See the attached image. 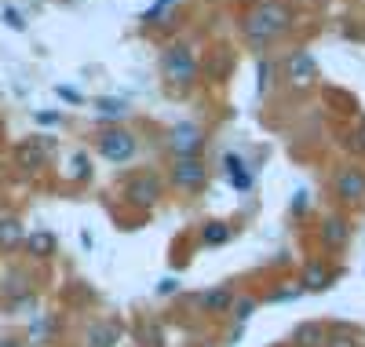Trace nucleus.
<instances>
[{
    "label": "nucleus",
    "instance_id": "1a4fd4ad",
    "mask_svg": "<svg viewBox=\"0 0 365 347\" xmlns=\"http://www.w3.org/2000/svg\"><path fill=\"white\" fill-rule=\"evenodd\" d=\"M322 241L329 248H344L351 241V223H347L344 216H329L325 223H322Z\"/></svg>",
    "mask_w": 365,
    "mask_h": 347
},
{
    "label": "nucleus",
    "instance_id": "b1692460",
    "mask_svg": "<svg viewBox=\"0 0 365 347\" xmlns=\"http://www.w3.org/2000/svg\"><path fill=\"white\" fill-rule=\"evenodd\" d=\"M158 293H161V296L179 293V278H161V281H158Z\"/></svg>",
    "mask_w": 365,
    "mask_h": 347
},
{
    "label": "nucleus",
    "instance_id": "4be33fe9",
    "mask_svg": "<svg viewBox=\"0 0 365 347\" xmlns=\"http://www.w3.org/2000/svg\"><path fill=\"white\" fill-rule=\"evenodd\" d=\"M172 4H175V0H154V8H150V11L143 15V22H158V19H161V15H165Z\"/></svg>",
    "mask_w": 365,
    "mask_h": 347
},
{
    "label": "nucleus",
    "instance_id": "ddd939ff",
    "mask_svg": "<svg viewBox=\"0 0 365 347\" xmlns=\"http://www.w3.org/2000/svg\"><path fill=\"white\" fill-rule=\"evenodd\" d=\"M223 169H227L230 186H237V191H249V186H252V172L245 169V161H241L237 154H227L223 157Z\"/></svg>",
    "mask_w": 365,
    "mask_h": 347
},
{
    "label": "nucleus",
    "instance_id": "5701e85b",
    "mask_svg": "<svg viewBox=\"0 0 365 347\" xmlns=\"http://www.w3.org/2000/svg\"><path fill=\"white\" fill-rule=\"evenodd\" d=\"M139 336H143V343L150 340V347H161V329H158L154 322H150V326H143V333H139Z\"/></svg>",
    "mask_w": 365,
    "mask_h": 347
},
{
    "label": "nucleus",
    "instance_id": "c756f323",
    "mask_svg": "<svg viewBox=\"0 0 365 347\" xmlns=\"http://www.w3.org/2000/svg\"><path fill=\"white\" fill-rule=\"evenodd\" d=\"M58 96H63V99H70V103H77V99H81L73 88H58Z\"/></svg>",
    "mask_w": 365,
    "mask_h": 347
},
{
    "label": "nucleus",
    "instance_id": "a211bd4d",
    "mask_svg": "<svg viewBox=\"0 0 365 347\" xmlns=\"http://www.w3.org/2000/svg\"><path fill=\"white\" fill-rule=\"evenodd\" d=\"M325 347H358V333L347 329V326H336L325 336Z\"/></svg>",
    "mask_w": 365,
    "mask_h": 347
},
{
    "label": "nucleus",
    "instance_id": "9d476101",
    "mask_svg": "<svg viewBox=\"0 0 365 347\" xmlns=\"http://www.w3.org/2000/svg\"><path fill=\"white\" fill-rule=\"evenodd\" d=\"M48 150H51V143L41 136V139L22 143L15 157H19V165H22V169H41V165H44V157H48Z\"/></svg>",
    "mask_w": 365,
    "mask_h": 347
},
{
    "label": "nucleus",
    "instance_id": "aec40b11",
    "mask_svg": "<svg viewBox=\"0 0 365 347\" xmlns=\"http://www.w3.org/2000/svg\"><path fill=\"white\" fill-rule=\"evenodd\" d=\"M230 311H234V318H237V322H245V318H249V314L256 311V300H252V296H234V303H230Z\"/></svg>",
    "mask_w": 365,
    "mask_h": 347
},
{
    "label": "nucleus",
    "instance_id": "dca6fc26",
    "mask_svg": "<svg viewBox=\"0 0 365 347\" xmlns=\"http://www.w3.org/2000/svg\"><path fill=\"white\" fill-rule=\"evenodd\" d=\"M120 340V326L117 322H103L88 329V347H113Z\"/></svg>",
    "mask_w": 365,
    "mask_h": 347
},
{
    "label": "nucleus",
    "instance_id": "393cba45",
    "mask_svg": "<svg viewBox=\"0 0 365 347\" xmlns=\"http://www.w3.org/2000/svg\"><path fill=\"white\" fill-rule=\"evenodd\" d=\"M84 176H88V157L77 154V157H73V179H84Z\"/></svg>",
    "mask_w": 365,
    "mask_h": 347
},
{
    "label": "nucleus",
    "instance_id": "9b49d317",
    "mask_svg": "<svg viewBox=\"0 0 365 347\" xmlns=\"http://www.w3.org/2000/svg\"><path fill=\"white\" fill-rule=\"evenodd\" d=\"M299 286L303 289H307V293H322V289H329L332 286V271L325 267V263H307V271H303V281H299Z\"/></svg>",
    "mask_w": 365,
    "mask_h": 347
},
{
    "label": "nucleus",
    "instance_id": "2eb2a0df",
    "mask_svg": "<svg viewBox=\"0 0 365 347\" xmlns=\"http://www.w3.org/2000/svg\"><path fill=\"white\" fill-rule=\"evenodd\" d=\"M325 329L318 326V322H303V326H296L292 329V343L296 347H325Z\"/></svg>",
    "mask_w": 365,
    "mask_h": 347
},
{
    "label": "nucleus",
    "instance_id": "f3484780",
    "mask_svg": "<svg viewBox=\"0 0 365 347\" xmlns=\"http://www.w3.org/2000/svg\"><path fill=\"white\" fill-rule=\"evenodd\" d=\"M22 241V223L19 219H0V248H15Z\"/></svg>",
    "mask_w": 365,
    "mask_h": 347
},
{
    "label": "nucleus",
    "instance_id": "cd10ccee",
    "mask_svg": "<svg viewBox=\"0 0 365 347\" xmlns=\"http://www.w3.org/2000/svg\"><path fill=\"white\" fill-rule=\"evenodd\" d=\"M4 19H8V26H11V29H22V26H26V22H22V15H19L15 8H8V11H4Z\"/></svg>",
    "mask_w": 365,
    "mask_h": 347
},
{
    "label": "nucleus",
    "instance_id": "412c9836",
    "mask_svg": "<svg viewBox=\"0 0 365 347\" xmlns=\"http://www.w3.org/2000/svg\"><path fill=\"white\" fill-rule=\"evenodd\" d=\"M96 106H99V114H106V117H125V103L120 99H96Z\"/></svg>",
    "mask_w": 365,
    "mask_h": 347
},
{
    "label": "nucleus",
    "instance_id": "39448f33",
    "mask_svg": "<svg viewBox=\"0 0 365 347\" xmlns=\"http://www.w3.org/2000/svg\"><path fill=\"white\" fill-rule=\"evenodd\" d=\"M96 150L106 157V161H128L135 154V136L125 132V129H110L96 139Z\"/></svg>",
    "mask_w": 365,
    "mask_h": 347
},
{
    "label": "nucleus",
    "instance_id": "f8f14e48",
    "mask_svg": "<svg viewBox=\"0 0 365 347\" xmlns=\"http://www.w3.org/2000/svg\"><path fill=\"white\" fill-rule=\"evenodd\" d=\"M197 303H201L208 314H227V311H230V303H234V293H230L227 286H220V289L201 293V296H197Z\"/></svg>",
    "mask_w": 365,
    "mask_h": 347
},
{
    "label": "nucleus",
    "instance_id": "20e7f679",
    "mask_svg": "<svg viewBox=\"0 0 365 347\" xmlns=\"http://www.w3.org/2000/svg\"><path fill=\"white\" fill-rule=\"evenodd\" d=\"M172 183L179 186V191H201V186L208 183V169L201 157H175L172 165Z\"/></svg>",
    "mask_w": 365,
    "mask_h": 347
},
{
    "label": "nucleus",
    "instance_id": "bb28decb",
    "mask_svg": "<svg viewBox=\"0 0 365 347\" xmlns=\"http://www.w3.org/2000/svg\"><path fill=\"white\" fill-rule=\"evenodd\" d=\"M351 139H354V150H361V154H365V117H361V124H358V132H354Z\"/></svg>",
    "mask_w": 365,
    "mask_h": 347
},
{
    "label": "nucleus",
    "instance_id": "6e6552de",
    "mask_svg": "<svg viewBox=\"0 0 365 347\" xmlns=\"http://www.w3.org/2000/svg\"><path fill=\"white\" fill-rule=\"evenodd\" d=\"M125 198H128L132 205H139V208H154V205H158V198H161V183H158L154 176H139V179H132V183H128Z\"/></svg>",
    "mask_w": 365,
    "mask_h": 347
},
{
    "label": "nucleus",
    "instance_id": "a878e982",
    "mask_svg": "<svg viewBox=\"0 0 365 347\" xmlns=\"http://www.w3.org/2000/svg\"><path fill=\"white\" fill-rule=\"evenodd\" d=\"M270 88V62H259V91Z\"/></svg>",
    "mask_w": 365,
    "mask_h": 347
},
{
    "label": "nucleus",
    "instance_id": "f03ea898",
    "mask_svg": "<svg viewBox=\"0 0 365 347\" xmlns=\"http://www.w3.org/2000/svg\"><path fill=\"white\" fill-rule=\"evenodd\" d=\"M161 70L172 84H194L197 81V59L187 44H172L161 55Z\"/></svg>",
    "mask_w": 365,
    "mask_h": 347
},
{
    "label": "nucleus",
    "instance_id": "4468645a",
    "mask_svg": "<svg viewBox=\"0 0 365 347\" xmlns=\"http://www.w3.org/2000/svg\"><path fill=\"white\" fill-rule=\"evenodd\" d=\"M26 248H29V256L48 260V256H55L58 241H55V234H51V231H34V234L26 238Z\"/></svg>",
    "mask_w": 365,
    "mask_h": 347
},
{
    "label": "nucleus",
    "instance_id": "f257e3e1",
    "mask_svg": "<svg viewBox=\"0 0 365 347\" xmlns=\"http://www.w3.org/2000/svg\"><path fill=\"white\" fill-rule=\"evenodd\" d=\"M289 26H292V11H289L285 4H278V0H267V4L252 8V11L245 15V22H241L245 37L256 41V44H270L274 37H282Z\"/></svg>",
    "mask_w": 365,
    "mask_h": 347
},
{
    "label": "nucleus",
    "instance_id": "c85d7f7f",
    "mask_svg": "<svg viewBox=\"0 0 365 347\" xmlns=\"http://www.w3.org/2000/svg\"><path fill=\"white\" fill-rule=\"evenodd\" d=\"M37 121H41V124H58L63 117H58L55 110H41V114H37Z\"/></svg>",
    "mask_w": 365,
    "mask_h": 347
},
{
    "label": "nucleus",
    "instance_id": "0eeeda50",
    "mask_svg": "<svg viewBox=\"0 0 365 347\" xmlns=\"http://www.w3.org/2000/svg\"><path fill=\"white\" fill-rule=\"evenodd\" d=\"M285 81L296 84V88H311L318 81V62L307 51H292L285 59Z\"/></svg>",
    "mask_w": 365,
    "mask_h": 347
},
{
    "label": "nucleus",
    "instance_id": "6ab92c4d",
    "mask_svg": "<svg viewBox=\"0 0 365 347\" xmlns=\"http://www.w3.org/2000/svg\"><path fill=\"white\" fill-rule=\"evenodd\" d=\"M227 238H230V227L227 223H205L201 227V241L205 245H223Z\"/></svg>",
    "mask_w": 365,
    "mask_h": 347
},
{
    "label": "nucleus",
    "instance_id": "7ed1b4c3",
    "mask_svg": "<svg viewBox=\"0 0 365 347\" xmlns=\"http://www.w3.org/2000/svg\"><path fill=\"white\" fill-rule=\"evenodd\" d=\"M205 132L197 129V124H190V121H182V124H175V129L168 132V146H172V154L175 157H197L201 150H205Z\"/></svg>",
    "mask_w": 365,
    "mask_h": 347
},
{
    "label": "nucleus",
    "instance_id": "423d86ee",
    "mask_svg": "<svg viewBox=\"0 0 365 347\" xmlns=\"http://www.w3.org/2000/svg\"><path fill=\"white\" fill-rule=\"evenodd\" d=\"M332 186H336V198H340V201H347V205L365 201V172H361V169H354V165L340 169V172H336V179H332Z\"/></svg>",
    "mask_w": 365,
    "mask_h": 347
},
{
    "label": "nucleus",
    "instance_id": "7c9ffc66",
    "mask_svg": "<svg viewBox=\"0 0 365 347\" xmlns=\"http://www.w3.org/2000/svg\"><path fill=\"white\" fill-rule=\"evenodd\" d=\"M4 347H15V340H4Z\"/></svg>",
    "mask_w": 365,
    "mask_h": 347
}]
</instances>
